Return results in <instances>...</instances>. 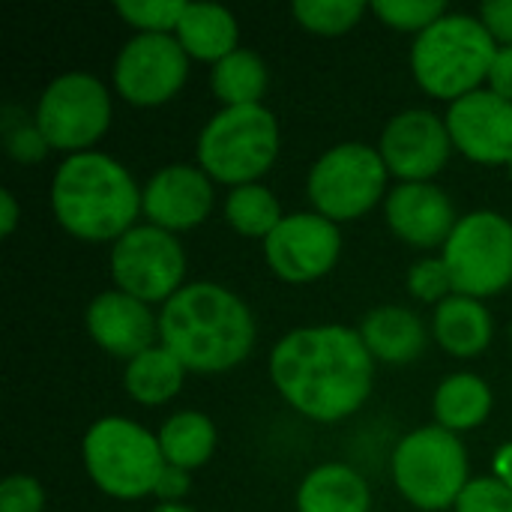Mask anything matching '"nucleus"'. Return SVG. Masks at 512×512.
<instances>
[{
    "label": "nucleus",
    "instance_id": "nucleus-1",
    "mask_svg": "<svg viewBox=\"0 0 512 512\" xmlns=\"http://www.w3.org/2000/svg\"><path fill=\"white\" fill-rule=\"evenodd\" d=\"M270 378L279 396L315 423L357 414L375 381V360L360 330L342 324L297 327L270 351Z\"/></svg>",
    "mask_w": 512,
    "mask_h": 512
},
{
    "label": "nucleus",
    "instance_id": "nucleus-2",
    "mask_svg": "<svg viewBox=\"0 0 512 512\" xmlns=\"http://www.w3.org/2000/svg\"><path fill=\"white\" fill-rule=\"evenodd\" d=\"M159 345L186 372L219 375L240 366L255 348V318L225 285H183L159 312Z\"/></svg>",
    "mask_w": 512,
    "mask_h": 512
},
{
    "label": "nucleus",
    "instance_id": "nucleus-3",
    "mask_svg": "<svg viewBox=\"0 0 512 512\" xmlns=\"http://www.w3.org/2000/svg\"><path fill=\"white\" fill-rule=\"evenodd\" d=\"M141 189L108 153L66 156L51 183V210L66 234L84 243H117L141 216Z\"/></svg>",
    "mask_w": 512,
    "mask_h": 512
},
{
    "label": "nucleus",
    "instance_id": "nucleus-4",
    "mask_svg": "<svg viewBox=\"0 0 512 512\" xmlns=\"http://www.w3.org/2000/svg\"><path fill=\"white\" fill-rule=\"evenodd\" d=\"M498 42L477 15L447 12L411 45V72L423 93L456 102L468 93L483 90L489 81Z\"/></svg>",
    "mask_w": 512,
    "mask_h": 512
},
{
    "label": "nucleus",
    "instance_id": "nucleus-5",
    "mask_svg": "<svg viewBox=\"0 0 512 512\" xmlns=\"http://www.w3.org/2000/svg\"><path fill=\"white\" fill-rule=\"evenodd\" d=\"M279 156V120L264 105L222 108L198 135V168L231 189L258 183Z\"/></svg>",
    "mask_w": 512,
    "mask_h": 512
},
{
    "label": "nucleus",
    "instance_id": "nucleus-6",
    "mask_svg": "<svg viewBox=\"0 0 512 512\" xmlns=\"http://www.w3.org/2000/svg\"><path fill=\"white\" fill-rule=\"evenodd\" d=\"M87 477L117 501H138L156 492L165 471L159 438L126 417L96 420L81 444Z\"/></svg>",
    "mask_w": 512,
    "mask_h": 512
},
{
    "label": "nucleus",
    "instance_id": "nucleus-7",
    "mask_svg": "<svg viewBox=\"0 0 512 512\" xmlns=\"http://www.w3.org/2000/svg\"><path fill=\"white\" fill-rule=\"evenodd\" d=\"M390 471L399 495L423 512L456 507L471 483L465 444L438 423L408 432L393 450Z\"/></svg>",
    "mask_w": 512,
    "mask_h": 512
},
{
    "label": "nucleus",
    "instance_id": "nucleus-8",
    "mask_svg": "<svg viewBox=\"0 0 512 512\" xmlns=\"http://www.w3.org/2000/svg\"><path fill=\"white\" fill-rule=\"evenodd\" d=\"M453 291L486 300L512 285V222L495 210H474L459 219L441 249Z\"/></svg>",
    "mask_w": 512,
    "mask_h": 512
},
{
    "label": "nucleus",
    "instance_id": "nucleus-9",
    "mask_svg": "<svg viewBox=\"0 0 512 512\" xmlns=\"http://www.w3.org/2000/svg\"><path fill=\"white\" fill-rule=\"evenodd\" d=\"M387 177L390 171L375 147L345 141L312 165L306 192L315 213L339 225L366 216L384 198Z\"/></svg>",
    "mask_w": 512,
    "mask_h": 512
},
{
    "label": "nucleus",
    "instance_id": "nucleus-10",
    "mask_svg": "<svg viewBox=\"0 0 512 512\" xmlns=\"http://www.w3.org/2000/svg\"><path fill=\"white\" fill-rule=\"evenodd\" d=\"M33 117L51 150L87 153L111 126V93L96 75L66 72L42 90Z\"/></svg>",
    "mask_w": 512,
    "mask_h": 512
},
{
    "label": "nucleus",
    "instance_id": "nucleus-11",
    "mask_svg": "<svg viewBox=\"0 0 512 512\" xmlns=\"http://www.w3.org/2000/svg\"><path fill=\"white\" fill-rule=\"evenodd\" d=\"M111 279L117 291L141 303H168L186 279V252L171 231L135 225L111 246Z\"/></svg>",
    "mask_w": 512,
    "mask_h": 512
},
{
    "label": "nucleus",
    "instance_id": "nucleus-12",
    "mask_svg": "<svg viewBox=\"0 0 512 512\" xmlns=\"http://www.w3.org/2000/svg\"><path fill=\"white\" fill-rule=\"evenodd\" d=\"M189 75V54L174 33H138L114 60V90L135 108L171 102Z\"/></svg>",
    "mask_w": 512,
    "mask_h": 512
},
{
    "label": "nucleus",
    "instance_id": "nucleus-13",
    "mask_svg": "<svg viewBox=\"0 0 512 512\" xmlns=\"http://www.w3.org/2000/svg\"><path fill=\"white\" fill-rule=\"evenodd\" d=\"M339 252V225L321 213H291L264 240V258L270 270L288 285H306L327 276L339 264Z\"/></svg>",
    "mask_w": 512,
    "mask_h": 512
},
{
    "label": "nucleus",
    "instance_id": "nucleus-14",
    "mask_svg": "<svg viewBox=\"0 0 512 512\" xmlns=\"http://www.w3.org/2000/svg\"><path fill=\"white\" fill-rule=\"evenodd\" d=\"M378 153L387 171L396 174L402 183H429L447 168L453 138L447 120H441L438 114L426 108H408L384 126Z\"/></svg>",
    "mask_w": 512,
    "mask_h": 512
},
{
    "label": "nucleus",
    "instance_id": "nucleus-15",
    "mask_svg": "<svg viewBox=\"0 0 512 512\" xmlns=\"http://www.w3.org/2000/svg\"><path fill=\"white\" fill-rule=\"evenodd\" d=\"M453 147L471 162L510 165L512 159V102L492 90H477L456 99L447 111Z\"/></svg>",
    "mask_w": 512,
    "mask_h": 512
},
{
    "label": "nucleus",
    "instance_id": "nucleus-16",
    "mask_svg": "<svg viewBox=\"0 0 512 512\" xmlns=\"http://www.w3.org/2000/svg\"><path fill=\"white\" fill-rule=\"evenodd\" d=\"M213 210V180L192 165H168L150 177L141 195V213L147 225L162 231H192Z\"/></svg>",
    "mask_w": 512,
    "mask_h": 512
},
{
    "label": "nucleus",
    "instance_id": "nucleus-17",
    "mask_svg": "<svg viewBox=\"0 0 512 512\" xmlns=\"http://www.w3.org/2000/svg\"><path fill=\"white\" fill-rule=\"evenodd\" d=\"M84 324H87L90 339L105 354L126 360V363L156 348V339H159V315H153L147 303L117 288L102 291L90 300L84 312Z\"/></svg>",
    "mask_w": 512,
    "mask_h": 512
},
{
    "label": "nucleus",
    "instance_id": "nucleus-18",
    "mask_svg": "<svg viewBox=\"0 0 512 512\" xmlns=\"http://www.w3.org/2000/svg\"><path fill=\"white\" fill-rule=\"evenodd\" d=\"M384 216L390 231L414 249H444L459 225L450 195L435 183H399L384 201Z\"/></svg>",
    "mask_w": 512,
    "mask_h": 512
},
{
    "label": "nucleus",
    "instance_id": "nucleus-19",
    "mask_svg": "<svg viewBox=\"0 0 512 512\" xmlns=\"http://www.w3.org/2000/svg\"><path fill=\"white\" fill-rule=\"evenodd\" d=\"M360 339L375 363L408 366L426 351L429 333L423 321L405 306H378L360 324Z\"/></svg>",
    "mask_w": 512,
    "mask_h": 512
},
{
    "label": "nucleus",
    "instance_id": "nucleus-20",
    "mask_svg": "<svg viewBox=\"0 0 512 512\" xmlns=\"http://www.w3.org/2000/svg\"><path fill=\"white\" fill-rule=\"evenodd\" d=\"M432 336L447 354L468 360V357L483 354L492 345L495 324H492V315L483 306V300L453 294L435 306Z\"/></svg>",
    "mask_w": 512,
    "mask_h": 512
},
{
    "label": "nucleus",
    "instance_id": "nucleus-21",
    "mask_svg": "<svg viewBox=\"0 0 512 512\" xmlns=\"http://www.w3.org/2000/svg\"><path fill=\"white\" fill-rule=\"evenodd\" d=\"M174 36L192 60L213 66L240 48V24L234 12L219 3H189Z\"/></svg>",
    "mask_w": 512,
    "mask_h": 512
},
{
    "label": "nucleus",
    "instance_id": "nucleus-22",
    "mask_svg": "<svg viewBox=\"0 0 512 512\" xmlns=\"http://www.w3.org/2000/svg\"><path fill=\"white\" fill-rule=\"evenodd\" d=\"M369 483L342 462H327L309 471L297 489V512H369Z\"/></svg>",
    "mask_w": 512,
    "mask_h": 512
},
{
    "label": "nucleus",
    "instance_id": "nucleus-23",
    "mask_svg": "<svg viewBox=\"0 0 512 512\" xmlns=\"http://www.w3.org/2000/svg\"><path fill=\"white\" fill-rule=\"evenodd\" d=\"M492 405L495 399H492L489 384L474 372L447 375L432 396V411H435L438 426L453 435L483 426L492 414Z\"/></svg>",
    "mask_w": 512,
    "mask_h": 512
},
{
    "label": "nucleus",
    "instance_id": "nucleus-24",
    "mask_svg": "<svg viewBox=\"0 0 512 512\" xmlns=\"http://www.w3.org/2000/svg\"><path fill=\"white\" fill-rule=\"evenodd\" d=\"M159 447H162V456H165V465H174V468H183V471H195V468H204L213 453H216V423L201 414V411H180V414H171L162 429H159Z\"/></svg>",
    "mask_w": 512,
    "mask_h": 512
},
{
    "label": "nucleus",
    "instance_id": "nucleus-25",
    "mask_svg": "<svg viewBox=\"0 0 512 512\" xmlns=\"http://www.w3.org/2000/svg\"><path fill=\"white\" fill-rule=\"evenodd\" d=\"M183 378H186V366L168 348L156 345L126 363L123 387L138 405L156 408V405L171 402L180 393Z\"/></svg>",
    "mask_w": 512,
    "mask_h": 512
},
{
    "label": "nucleus",
    "instance_id": "nucleus-26",
    "mask_svg": "<svg viewBox=\"0 0 512 512\" xmlns=\"http://www.w3.org/2000/svg\"><path fill=\"white\" fill-rule=\"evenodd\" d=\"M267 81H270L267 63L249 48H237L234 54L219 60L210 72V87L225 108L261 105Z\"/></svg>",
    "mask_w": 512,
    "mask_h": 512
},
{
    "label": "nucleus",
    "instance_id": "nucleus-27",
    "mask_svg": "<svg viewBox=\"0 0 512 512\" xmlns=\"http://www.w3.org/2000/svg\"><path fill=\"white\" fill-rule=\"evenodd\" d=\"M282 219L285 213H282L279 198L261 183L237 186L225 198V222L243 237L267 240L279 228Z\"/></svg>",
    "mask_w": 512,
    "mask_h": 512
},
{
    "label": "nucleus",
    "instance_id": "nucleus-28",
    "mask_svg": "<svg viewBox=\"0 0 512 512\" xmlns=\"http://www.w3.org/2000/svg\"><path fill=\"white\" fill-rule=\"evenodd\" d=\"M366 3L360 0H297L294 18L303 30L318 36H342L360 24Z\"/></svg>",
    "mask_w": 512,
    "mask_h": 512
},
{
    "label": "nucleus",
    "instance_id": "nucleus-29",
    "mask_svg": "<svg viewBox=\"0 0 512 512\" xmlns=\"http://www.w3.org/2000/svg\"><path fill=\"white\" fill-rule=\"evenodd\" d=\"M0 135H3V147L6 153L21 162V165H36L45 159V153L51 150L36 117H27L18 108H6L3 120H0Z\"/></svg>",
    "mask_w": 512,
    "mask_h": 512
},
{
    "label": "nucleus",
    "instance_id": "nucleus-30",
    "mask_svg": "<svg viewBox=\"0 0 512 512\" xmlns=\"http://www.w3.org/2000/svg\"><path fill=\"white\" fill-rule=\"evenodd\" d=\"M372 12L399 33H423L447 15L444 0H375Z\"/></svg>",
    "mask_w": 512,
    "mask_h": 512
},
{
    "label": "nucleus",
    "instance_id": "nucleus-31",
    "mask_svg": "<svg viewBox=\"0 0 512 512\" xmlns=\"http://www.w3.org/2000/svg\"><path fill=\"white\" fill-rule=\"evenodd\" d=\"M189 3L183 0H120L114 12L138 33H171L177 30Z\"/></svg>",
    "mask_w": 512,
    "mask_h": 512
},
{
    "label": "nucleus",
    "instance_id": "nucleus-32",
    "mask_svg": "<svg viewBox=\"0 0 512 512\" xmlns=\"http://www.w3.org/2000/svg\"><path fill=\"white\" fill-rule=\"evenodd\" d=\"M408 291L420 303H444L453 297V279L444 258H423L408 270Z\"/></svg>",
    "mask_w": 512,
    "mask_h": 512
},
{
    "label": "nucleus",
    "instance_id": "nucleus-33",
    "mask_svg": "<svg viewBox=\"0 0 512 512\" xmlns=\"http://www.w3.org/2000/svg\"><path fill=\"white\" fill-rule=\"evenodd\" d=\"M456 512H512V489H507L498 477L471 480L456 501Z\"/></svg>",
    "mask_w": 512,
    "mask_h": 512
},
{
    "label": "nucleus",
    "instance_id": "nucleus-34",
    "mask_svg": "<svg viewBox=\"0 0 512 512\" xmlns=\"http://www.w3.org/2000/svg\"><path fill=\"white\" fill-rule=\"evenodd\" d=\"M45 489L30 474H12L0 486V512H42Z\"/></svg>",
    "mask_w": 512,
    "mask_h": 512
},
{
    "label": "nucleus",
    "instance_id": "nucleus-35",
    "mask_svg": "<svg viewBox=\"0 0 512 512\" xmlns=\"http://www.w3.org/2000/svg\"><path fill=\"white\" fill-rule=\"evenodd\" d=\"M477 18L492 33L498 48L512 45V0H489V3H483Z\"/></svg>",
    "mask_w": 512,
    "mask_h": 512
},
{
    "label": "nucleus",
    "instance_id": "nucleus-36",
    "mask_svg": "<svg viewBox=\"0 0 512 512\" xmlns=\"http://www.w3.org/2000/svg\"><path fill=\"white\" fill-rule=\"evenodd\" d=\"M189 489H192V474L183 471V468L165 465V471H162V477H159L153 495H156L162 504H180V501L189 495Z\"/></svg>",
    "mask_w": 512,
    "mask_h": 512
},
{
    "label": "nucleus",
    "instance_id": "nucleus-37",
    "mask_svg": "<svg viewBox=\"0 0 512 512\" xmlns=\"http://www.w3.org/2000/svg\"><path fill=\"white\" fill-rule=\"evenodd\" d=\"M489 90L498 93L501 99L512 102V45L498 48L492 72H489Z\"/></svg>",
    "mask_w": 512,
    "mask_h": 512
},
{
    "label": "nucleus",
    "instance_id": "nucleus-38",
    "mask_svg": "<svg viewBox=\"0 0 512 512\" xmlns=\"http://www.w3.org/2000/svg\"><path fill=\"white\" fill-rule=\"evenodd\" d=\"M18 219H21V210H18L15 195H12L9 189H0V234L9 237V234L15 231Z\"/></svg>",
    "mask_w": 512,
    "mask_h": 512
},
{
    "label": "nucleus",
    "instance_id": "nucleus-39",
    "mask_svg": "<svg viewBox=\"0 0 512 512\" xmlns=\"http://www.w3.org/2000/svg\"><path fill=\"white\" fill-rule=\"evenodd\" d=\"M495 477L512 489V441L510 444H504L498 453H495Z\"/></svg>",
    "mask_w": 512,
    "mask_h": 512
},
{
    "label": "nucleus",
    "instance_id": "nucleus-40",
    "mask_svg": "<svg viewBox=\"0 0 512 512\" xmlns=\"http://www.w3.org/2000/svg\"><path fill=\"white\" fill-rule=\"evenodd\" d=\"M153 512H195L192 507H186V504H159Z\"/></svg>",
    "mask_w": 512,
    "mask_h": 512
},
{
    "label": "nucleus",
    "instance_id": "nucleus-41",
    "mask_svg": "<svg viewBox=\"0 0 512 512\" xmlns=\"http://www.w3.org/2000/svg\"><path fill=\"white\" fill-rule=\"evenodd\" d=\"M507 171H510V180H512V159H510V165H507Z\"/></svg>",
    "mask_w": 512,
    "mask_h": 512
},
{
    "label": "nucleus",
    "instance_id": "nucleus-42",
    "mask_svg": "<svg viewBox=\"0 0 512 512\" xmlns=\"http://www.w3.org/2000/svg\"><path fill=\"white\" fill-rule=\"evenodd\" d=\"M510 336H512V330H510Z\"/></svg>",
    "mask_w": 512,
    "mask_h": 512
}]
</instances>
